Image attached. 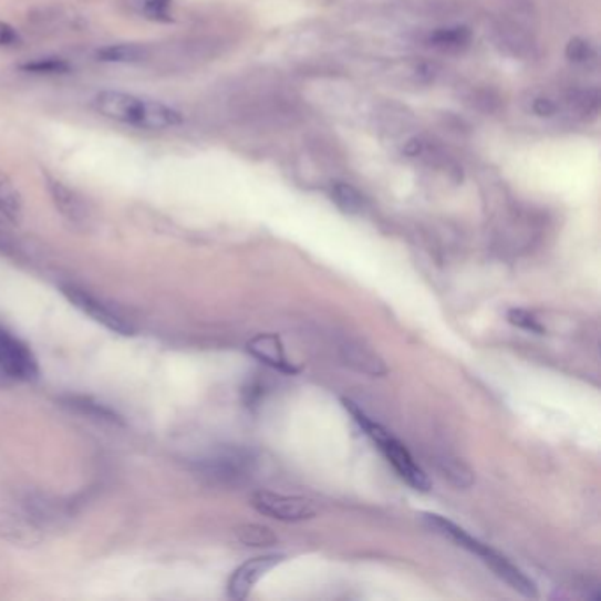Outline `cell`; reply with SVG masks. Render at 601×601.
Returning <instances> with one entry per match:
<instances>
[{
  "mask_svg": "<svg viewBox=\"0 0 601 601\" xmlns=\"http://www.w3.org/2000/svg\"><path fill=\"white\" fill-rule=\"evenodd\" d=\"M235 537L247 547H270L278 543V537L272 529L265 528L260 524H242L235 528Z\"/></svg>",
  "mask_w": 601,
  "mask_h": 601,
  "instance_id": "18",
  "label": "cell"
},
{
  "mask_svg": "<svg viewBox=\"0 0 601 601\" xmlns=\"http://www.w3.org/2000/svg\"><path fill=\"white\" fill-rule=\"evenodd\" d=\"M0 216L11 225H20L23 219L22 195L2 169H0Z\"/></svg>",
  "mask_w": 601,
  "mask_h": 601,
  "instance_id": "14",
  "label": "cell"
},
{
  "mask_svg": "<svg viewBox=\"0 0 601 601\" xmlns=\"http://www.w3.org/2000/svg\"><path fill=\"white\" fill-rule=\"evenodd\" d=\"M532 112L537 113L538 117H552L558 113V106L546 97H538L532 103Z\"/></svg>",
  "mask_w": 601,
  "mask_h": 601,
  "instance_id": "24",
  "label": "cell"
},
{
  "mask_svg": "<svg viewBox=\"0 0 601 601\" xmlns=\"http://www.w3.org/2000/svg\"><path fill=\"white\" fill-rule=\"evenodd\" d=\"M251 455L242 450H225L199 460L198 472L217 484H234L251 472Z\"/></svg>",
  "mask_w": 601,
  "mask_h": 601,
  "instance_id": "7",
  "label": "cell"
},
{
  "mask_svg": "<svg viewBox=\"0 0 601 601\" xmlns=\"http://www.w3.org/2000/svg\"><path fill=\"white\" fill-rule=\"evenodd\" d=\"M251 507L258 514L267 515L270 519L282 522H300V520L314 519L318 507L314 501L300 496H284V494L258 490L251 496Z\"/></svg>",
  "mask_w": 601,
  "mask_h": 601,
  "instance_id": "6",
  "label": "cell"
},
{
  "mask_svg": "<svg viewBox=\"0 0 601 601\" xmlns=\"http://www.w3.org/2000/svg\"><path fill=\"white\" fill-rule=\"evenodd\" d=\"M46 189L50 193L53 205L68 221L80 225L87 221L89 208L83 201L82 196L76 190L71 189L68 184L62 183L59 178L46 175Z\"/></svg>",
  "mask_w": 601,
  "mask_h": 601,
  "instance_id": "11",
  "label": "cell"
},
{
  "mask_svg": "<svg viewBox=\"0 0 601 601\" xmlns=\"http://www.w3.org/2000/svg\"><path fill=\"white\" fill-rule=\"evenodd\" d=\"M247 351H249V355L260 360L265 365L276 369V371L284 372V374L299 372V367H294L290 359L286 356L281 338L276 335V333H260V335H256V338L247 342Z\"/></svg>",
  "mask_w": 601,
  "mask_h": 601,
  "instance_id": "10",
  "label": "cell"
},
{
  "mask_svg": "<svg viewBox=\"0 0 601 601\" xmlns=\"http://www.w3.org/2000/svg\"><path fill=\"white\" fill-rule=\"evenodd\" d=\"M46 532L18 507H0V538L18 543L34 546L44 540Z\"/></svg>",
  "mask_w": 601,
  "mask_h": 601,
  "instance_id": "9",
  "label": "cell"
},
{
  "mask_svg": "<svg viewBox=\"0 0 601 601\" xmlns=\"http://www.w3.org/2000/svg\"><path fill=\"white\" fill-rule=\"evenodd\" d=\"M333 204L338 205L341 213L348 216H359L364 213L365 199L359 189L346 183H335L332 187Z\"/></svg>",
  "mask_w": 601,
  "mask_h": 601,
  "instance_id": "16",
  "label": "cell"
},
{
  "mask_svg": "<svg viewBox=\"0 0 601 601\" xmlns=\"http://www.w3.org/2000/svg\"><path fill=\"white\" fill-rule=\"evenodd\" d=\"M91 106L101 117L136 129H174L184 122L183 113L174 106L135 92L104 89L95 92Z\"/></svg>",
  "mask_w": 601,
  "mask_h": 601,
  "instance_id": "1",
  "label": "cell"
},
{
  "mask_svg": "<svg viewBox=\"0 0 601 601\" xmlns=\"http://www.w3.org/2000/svg\"><path fill=\"white\" fill-rule=\"evenodd\" d=\"M148 56V48L138 43L104 44L95 50V61L101 64H138Z\"/></svg>",
  "mask_w": 601,
  "mask_h": 601,
  "instance_id": "12",
  "label": "cell"
},
{
  "mask_svg": "<svg viewBox=\"0 0 601 601\" xmlns=\"http://www.w3.org/2000/svg\"><path fill=\"white\" fill-rule=\"evenodd\" d=\"M22 32L18 31L17 27L8 22H0V48L4 50H14L22 46Z\"/></svg>",
  "mask_w": 601,
  "mask_h": 601,
  "instance_id": "22",
  "label": "cell"
},
{
  "mask_svg": "<svg viewBox=\"0 0 601 601\" xmlns=\"http://www.w3.org/2000/svg\"><path fill=\"white\" fill-rule=\"evenodd\" d=\"M342 403H344V407L351 413V416L355 418L360 428H362V431L371 437L372 442L376 443L377 448L385 454L386 460L394 466L397 475L401 476L410 487L418 490V493H428L431 487H433V484L428 480V476L425 475L424 469L415 463L412 454L407 452L406 446L398 442V439H395L383 425L369 418L355 403H351V401H342Z\"/></svg>",
  "mask_w": 601,
  "mask_h": 601,
  "instance_id": "3",
  "label": "cell"
},
{
  "mask_svg": "<svg viewBox=\"0 0 601 601\" xmlns=\"http://www.w3.org/2000/svg\"><path fill=\"white\" fill-rule=\"evenodd\" d=\"M342 356L346 360V364L356 371L365 372L371 376H383L386 374V365L380 356L374 355L367 348L360 346V344H346L342 346Z\"/></svg>",
  "mask_w": 601,
  "mask_h": 601,
  "instance_id": "15",
  "label": "cell"
},
{
  "mask_svg": "<svg viewBox=\"0 0 601 601\" xmlns=\"http://www.w3.org/2000/svg\"><path fill=\"white\" fill-rule=\"evenodd\" d=\"M23 73L40 74V76H56V74L71 73L70 62L62 56H38L32 61L18 65Z\"/></svg>",
  "mask_w": 601,
  "mask_h": 601,
  "instance_id": "19",
  "label": "cell"
},
{
  "mask_svg": "<svg viewBox=\"0 0 601 601\" xmlns=\"http://www.w3.org/2000/svg\"><path fill=\"white\" fill-rule=\"evenodd\" d=\"M437 467L439 472L443 473L445 478L452 481L455 487L459 489H467L472 487L473 481H475V476H473L472 469L463 463V460L457 459V457H452V455H443L437 459Z\"/></svg>",
  "mask_w": 601,
  "mask_h": 601,
  "instance_id": "17",
  "label": "cell"
},
{
  "mask_svg": "<svg viewBox=\"0 0 601 601\" xmlns=\"http://www.w3.org/2000/svg\"><path fill=\"white\" fill-rule=\"evenodd\" d=\"M422 519L433 531L439 532L442 537L448 538L463 549L469 550L472 555L478 556L490 568L494 576L501 579L502 582H507L517 593L526 598L538 597L537 584L520 568L515 567L510 559L499 555L498 550H494L493 547L485 546L480 540H476L469 532L464 531L460 526L446 519V517H442V515L424 514Z\"/></svg>",
  "mask_w": 601,
  "mask_h": 601,
  "instance_id": "2",
  "label": "cell"
},
{
  "mask_svg": "<svg viewBox=\"0 0 601 601\" xmlns=\"http://www.w3.org/2000/svg\"><path fill=\"white\" fill-rule=\"evenodd\" d=\"M472 41V31L467 27H445L431 35V43L442 48H460Z\"/></svg>",
  "mask_w": 601,
  "mask_h": 601,
  "instance_id": "20",
  "label": "cell"
},
{
  "mask_svg": "<svg viewBox=\"0 0 601 601\" xmlns=\"http://www.w3.org/2000/svg\"><path fill=\"white\" fill-rule=\"evenodd\" d=\"M61 290L62 294L73 303L74 308L80 309L83 314H87L95 323L103 324L104 329H108L110 332L118 333V335H133L135 333V327L126 317H122L117 309L110 308L108 303L97 299L95 294H92L85 288L68 284L62 286Z\"/></svg>",
  "mask_w": 601,
  "mask_h": 601,
  "instance_id": "5",
  "label": "cell"
},
{
  "mask_svg": "<svg viewBox=\"0 0 601 601\" xmlns=\"http://www.w3.org/2000/svg\"><path fill=\"white\" fill-rule=\"evenodd\" d=\"M129 13L148 20V22H172L175 0H122Z\"/></svg>",
  "mask_w": 601,
  "mask_h": 601,
  "instance_id": "13",
  "label": "cell"
},
{
  "mask_svg": "<svg viewBox=\"0 0 601 601\" xmlns=\"http://www.w3.org/2000/svg\"><path fill=\"white\" fill-rule=\"evenodd\" d=\"M508 321H510L514 327L528 330V332H546V327L540 323V320H537V317H535L532 312L526 311V309H510V311H508Z\"/></svg>",
  "mask_w": 601,
  "mask_h": 601,
  "instance_id": "21",
  "label": "cell"
},
{
  "mask_svg": "<svg viewBox=\"0 0 601 601\" xmlns=\"http://www.w3.org/2000/svg\"><path fill=\"white\" fill-rule=\"evenodd\" d=\"M419 151H422V145H419V142H416V139L407 143L406 148H404V152H406L407 156H418Z\"/></svg>",
  "mask_w": 601,
  "mask_h": 601,
  "instance_id": "26",
  "label": "cell"
},
{
  "mask_svg": "<svg viewBox=\"0 0 601 601\" xmlns=\"http://www.w3.org/2000/svg\"><path fill=\"white\" fill-rule=\"evenodd\" d=\"M14 240L11 238V235L8 234V230H6L4 226H0V252H6V255H9V252L14 251Z\"/></svg>",
  "mask_w": 601,
  "mask_h": 601,
  "instance_id": "25",
  "label": "cell"
},
{
  "mask_svg": "<svg viewBox=\"0 0 601 601\" xmlns=\"http://www.w3.org/2000/svg\"><path fill=\"white\" fill-rule=\"evenodd\" d=\"M0 376L22 383L35 381L40 376V364L31 348L2 327H0Z\"/></svg>",
  "mask_w": 601,
  "mask_h": 601,
  "instance_id": "4",
  "label": "cell"
},
{
  "mask_svg": "<svg viewBox=\"0 0 601 601\" xmlns=\"http://www.w3.org/2000/svg\"><path fill=\"white\" fill-rule=\"evenodd\" d=\"M284 556L270 555L261 556V558L249 559L243 562L237 570L234 571V576L228 580V597L231 600L242 601L249 597L252 588H255L261 579H263L269 571L279 567L284 561Z\"/></svg>",
  "mask_w": 601,
  "mask_h": 601,
  "instance_id": "8",
  "label": "cell"
},
{
  "mask_svg": "<svg viewBox=\"0 0 601 601\" xmlns=\"http://www.w3.org/2000/svg\"><path fill=\"white\" fill-rule=\"evenodd\" d=\"M567 56L571 62H577V64L588 62L589 56H591V46H589L588 41L580 40V38H573V40L568 43Z\"/></svg>",
  "mask_w": 601,
  "mask_h": 601,
  "instance_id": "23",
  "label": "cell"
}]
</instances>
